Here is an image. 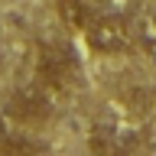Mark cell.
Returning a JSON list of instances; mask_svg holds the SVG:
<instances>
[{
  "mask_svg": "<svg viewBox=\"0 0 156 156\" xmlns=\"http://www.w3.org/2000/svg\"><path fill=\"white\" fill-rule=\"evenodd\" d=\"M3 114L13 120L16 127H26V130H39V127L52 124L55 117V91L42 81H23L7 94L3 101Z\"/></svg>",
  "mask_w": 156,
  "mask_h": 156,
  "instance_id": "6da1fadb",
  "label": "cell"
},
{
  "mask_svg": "<svg viewBox=\"0 0 156 156\" xmlns=\"http://www.w3.org/2000/svg\"><path fill=\"white\" fill-rule=\"evenodd\" d=\"M58 16H62V23H65L68 29L85 33V26L91 23V16H94V10L88 7L85 0H58Z\"/></svg>",
  "mask_w": 156,
  "mask_h": 156,
  "instance_id": "5b68a950",
  "label": "cell"
},
{
  "mask_svg": "<svg viewBox=\"0 0 156 156\" xmlns=\"http://www.w3.org/2000/svg\"><path fill=\"white\" fill-rule=\"evenodd\" d=\"M10 133H13V130H10V117L0 114V153H3V143L10 140Z\"/></svg>",
  "mask_w": 156,
  "mask_h": 156,
  "instance_id": "ba28073f",
  "label": "cell"
},
{
  "mask_svg": "<svg viewBox=\"0 0 156 156\" xmlns=\"http://www.w3.org/2000/svg\"><path fill=\"white\" fill-rule=\"evenodd\" d=\"M42 150H46V143H42V140H33L26 127H23V130H13V133H10V140L3 143V153H7V156H23V153H42Z\"/></svg>",
  "mask_w": 156,
  "mask_h": 156,
  "instance_id": "8992f818",
  "label": "cell"
},
{
  "mask_svg": "<svg viewBox=\"0 0 156 156\" xmlns=\"http://www.w3.org/2000/svg\"><path fill=\"white\" fill-rule=\"evenodd\" d=\"M136 33H140V42H143V46L150 49V52H156V10L143 13V20H140Z\"/></svg>",
  "mask_w": 156,
  "mask_h": 156,
  "instance_id": "52a82bcc",
  "label": "cell"
},
{
  "mask_svg": "<svg viewBox=\"0 0 156 156\" xmlns=\"http://www.w3.org/2000/svg\"><path fill=\"white\" fill-rule=\"evenodd\" d=\"M0 58H3V52H0Z\"/></svg>",
  "mask_w": 156,
  "mask_h": 156,
  "instance_id": "9c48e42d",
  "label": "cell"
},
{
  "mask_svg": "<svg viewBox=\"0 0 156 156\" xmlns=\"http://www.w3.org/2000/svg\"><path fill=\"white\" fill-rule=\"evenodd\" d=\"M81 36H85L88 49L94 55H124L136 46L133 26L124 23L120 16H114V13H94Z\"/></svg>",
  "mask_w": 156,
  "mask_h": 156,
  "instance_id": "3957f363",
  "label": "cell"
},
{
  "mask_svg": "<svg viewBox=\"0 0 156 156\" xmlns=\"http://www.w3.org/2000/svg\"><path fill=\"white\" fill-rule=\"evenodd\" d=\"M130 146H133V140L120 136L117 127H101V130H94L91 140H88V150H91V153H120V150H130Z\"/></svg>",
  "mask_w": 156,
  "mask_h": 156,
  "instance_id": "277c9868",
  "label": "cell"
},
{
  "mask_svg": "<svg viewBox=\"0 0 156 156\" xmlns=\"http://www.w3.org/2000/svg\"><path fill=\"white\" fill-rule=\"evenodd\" d=\"M36 78L55 94H72L81 88V65L68 42H39L36 49Z\"/></svg>",
  "mask_w": 156,
  "mask_h": 156,
  "instance_id": "7a4b0ae2",
  "label": "cell"
}]
</instances>
